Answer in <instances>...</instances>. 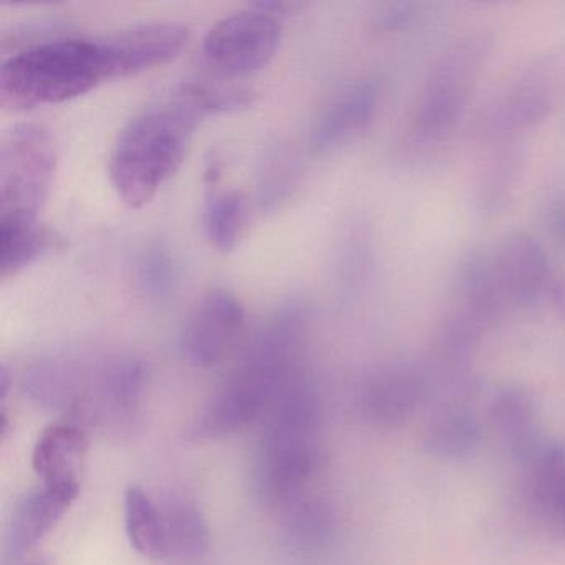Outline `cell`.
<instances>
[{"mask_svg":"<svg viewBox=\"0 0 565 565\" xmlns=\"http://www.w3.org/2000/svg\"><path fill=\"white\" fill-rule=\"evenodd\" d=\"M303 333L302 307L292 303L277 310L247 343L233 372L198 416L194 438H224L266 416L287 383L302 370L299 360Z\"/></svg>","mask_w":565,"mask_h":565,"instance_id":"1","label":"cell"},{"mask_svg":"<svg viewBox=\"0 0 565 565\" xmlns=\"http://www.w3.org/2000/svg\"><path fill=\"white\" fill-rule=\"evenodd\" d=\"M320 405L300 370L267 409L253 462V491L267 505L290 504L319 468Z\"/></svg>","mask_w":565,"mask_h":565,"instance_id":"2","label":"cell"},{"mask_svg":"<svg viewBox=\"0 0 565 565\" xmlns=\"http://www.w3.org/2000/svg\"><path fill=\"white\" fill-rule=\"evenodd\" d=\"M200 108L174 92L168 100L131 118L115 141L110 180L118 196L131 207H143L177 173L191 138L204 120Z\"/></svg>","mask_w":565,"mask_h":565,"instance_id":"3","label":"cell"},{"mask_svg":"<svg viewBox=\"0 0 565 565\" xmlns=\"http://www.w3.org/2000/svg\"><path fill=\"white\" fill-rule=\"evenodd\" d=\"M111 81L102 39L55 38L29 45L0 67V107L25 111L62 104Z\"/></svg>","mask_w":565,"mask_h":565,"instance_id":"4","label":"cell"},{"mask_svg":"<svg viewBox=\"0 0 565 565\" xmlns=\"http://www.w3.org/2000/svg\"><path fill=\"white\" fill-rule=\"evenodd\" d=\"M489 52L488 38L469 35L436 62L413 117L412 134L416 141L438 143L455 130L471 100Z\"/></svg>","mask_w":565,"mask_h":565,"instance_id":"5","label":"cell"},{"mask_svg":"<svg viewBox=\"0 0 565 565\" xmlns=\"http://www.w3.org/2000/svg\"><path fill=\"white\" fill-rule=\"evenodd\" d=\"M57 168L54 138L41 125H15L0 140V217L38 220Z\"/></svg>","mask_w":565,"mask_h":565,"instance_id":"6","label":"cell"},{"mask_svg":"<svg viewBox=\"0 0 565 565\" xmlns=\"http://www.w3.org/2000/svg\"><path fill=\"white\" fill-rule=\"evenodd\" d=\"M282 38V18L263 2L217 21L204 35L210 67L226 77L253 74L269 64Z\"/></svg>","mask_w":565,"mask_h":565,"instance_id":"7","label":"cell"},{"mask_svg":"<svg viewBox=\"0 0 565 565\" xmlns=\"http://www.w3.org/2000/svg\"><path fill=\"white\" fill-rule=\"evenodd\" d=\"M246 330V310L231 290L211 289L191 309L181 350L191 365L214 369L236 349Z\"/></svg>","mask_w":565,"mask_h":565,"instance_id":"8","label":"cell"},{"mask_svg":"<svg viewBox=\"0 0 565 565\" xmlns=\"http://www.w3.org/2000/svg\"><path fill=\"white\" fill-rule=\"evenodd\" d=\"M428 379L419 366L395 363L373 372L360 390L363 418L380 428H398L425 402Z\"/></svg>","mask_w":565,"mask_h":565,"instance_id":"9","label":"cell"},{"mask_svg":"<svg viewBox=\"0 0 565 565\" xmlns=\"http://www.w3.org/2000/svg\"><path fill=\"white\" fill-rule=\"evenodd\" d=\"M190 39V29L180 22H148L102 39L111 81L140 74L177 57Z\"/></svg>","mask_w":565,"mask_h":565,"instance_id":"10","label":"cell"},{"mask_svg":"<svg viewBox=\"0 0 565 565\" xmlns=\"http://www.w3.org/2000/svg\"><path fill=\"white\" fill-rule=\"evenodd\" d=\"M499 282L508 303L532 307L548 289V259L544 246L532 234H508L494 253Z\"/></svg>","mask_w":565,"mask_h":565,"instance_id":"11","label":"cell"},{"mask_svg":"<svg viewBox=\"0 0 565 565\" xmlns=\"http://www.w3.org/2000/svg\"><path fill=\"white\" fill-rule=\"evenodd\" d=\"M505 306L494 254L475 246L461 254L452 274L451 307L475 317L488 329L501 319Z\"/></svg>","mask_w":565,"mask_h":565,"instance_id":"12","label":"cell"},{"mask_svg":"<svg viewBox=\"0 0 565 565\" xmlns=\"http://www.w3.org/2000/svg\"><path fill=\"white\" fill-rule=\"evenodd\" d=\"M87 445L84 429L75 423H55L45 428L32 452V466L42 484L78 495Z\"/></svg>","mask_w":565,"mask_h":565,"instance_id":"13","label":"cell"},{"mask_svg":"<svg viewBox=\"0 0 565 565\" xmlns=\"http://www.w3.org/2000/svg\"><path fill=\"white\" fill-rule=\"evenodd\" d=\"M77 494L42 486L15 502L6 529V555L21 561L34 548L74 504Z\"/></svg>","mask_w":565,"mask_h":565,"instance_id":"14","label":"cell"},{"mask_svg":"<svg viewBox=\"0 0 565 565\" xmlns=\"http://www.w3.org/2000/svg\"><path fill=\"white\" fill-rule=\"evenodd\" d=\"M379 100L380 87L375 81L360 82L340 94L313 128L312 150L323 153L362 134L372 125Z\"/></svg>","mask_w":565,"mask_h":565,"instance_id":"15","label":"cell"},{"mask_svg":"<svg viewBox=\"0 0 565 565\" xmlns=\"http://www.w3.org/2000/svg\"><path fill=\"white\" fill-rule=\"evenodd\" d=\"M525 150L521 138L491 141L475 180L476 210L484 216L502 213L511 203L524 171Z\"/></svg>","mask_w":565,"mask_h":565,"instance_id":"16","label":"cell"},{"mask_svg":"<svg viewBox=\"0 0 565 565\" xmlns=\"http://www.w3.org/2000/svg\"><path fill=\"white\" fill-rule=\"evenodd\" d=\"M524 462L535 512L545 524L561 532L565 514V446L542 439Z\"/></svg>","mask_w":565,"mask_h":565,"instance_id":"17","label":"cell"},{"mask_svg":"<svg viewBox=\"0 0 565 565\" xmlns=\"http://www.w3.org/2000/svg\"><path fill=\"white\" fill-rule=\"evenodd\" d=\"M489 425L515 458L525 459L541 445L535 431V408L531 395L521 388L502 390L489 406Z\"/></svg>","mask_w":565,"mask_h":565,"instance_id":"18","label":"cell"},{"mask_svg":"<svg viewBox=\"0 0 565 565\" xmlns=\"http://www.w3.org/2000/svg\"><path fill=\"white\" fill-rule=\"evenodd\" d=\"M206 207H204V227L207 239L216 249L230 253L239 243L246 223V204L243 194L234 190H220L221 163L207 161L206 173Z\"/></svg>","mask_w":565,"mask_h":565,"instance_id":"19","label":"cell"},{"mask_svg":"<svg viewBox=\"0 0 565 565\" xmlns=\"http://www.w3.org/2000/svg\"><path fill=\"white\" fill-rule=\"evenodd\" d=\"M505 92L545 120L565 95V47L539 57Z\"/></svg>","mask_w":565,"mask_h":565,"instance_id":"20","label":"cell"},{"mask_svg":"<svg viewBox=\"0 0 565 565\" xmlns=\"http://www.w3.org/2000/svg\"><path fill=\"white\" fill-rule=\"evenodd\" d=\"M481 443V423L462 405H446L433 413L423 431L426 451L439 458L458 459L472 455Z\"/></svg>","mask_w":565,"mask_h":565,"instance_id":"21","label":"cell"},{"mask_svg":"<svg viewBox=\"0 0 565 565\" xmlns=\"http://www.w3.org/2000/svg\"><path fill=\"white\" fill-rule=\"evenodd\" d=\"M147 370L135 356H120L102 369L98 376V395L105 413L117 422H127L137 413L143 395Z\"/></svg>","mask_w":565,"mask_h":565,"instance_id":"22","label":"cell"},{"mask_svg":"<svg viewBox=\"0 0 565 565\" xmlns=\"http://www.w3.org/2000/svg\"><path fill=\"white\" fill-rule=\"evenodd\" d=\"M125 529L135 551L145 557L160 561L170 554L163 509L138 486L125 494Z\"/></svg>","mask_w":565,"mask_h":565,"instance_id":"23","label":"cell"},{"mask_svg":"<svg viewBox=\"0 0 565 565\" xmlns=\"http://www.w3.org/2000/svg\"><path fill=\"white\" fill-rule=\"evenodd\" d=\"M51 231L38 220L0 217V277L15 276L54 244Z\"/></svg>","mask_w":565,"mask_h":565,"instance_id":"24","label":"cell"},{"mask_svg":"<svg viewBox=\"0 0 565 565\" xmlns=\"http://www.w3.org/2000/svg\"><path fill=\"white\" fill-rule=\"evenodd\" d=\"M289 505L286 539L290 547L302 555H310L322 548L333 532L330 505L317 498H297Z\"/></svg>","mask_w":565,"mask_h":565,"instance_id":"25","label":"cell"},{"mask_svg":"<svg viewBox=\"0 0 565 565\" xmlns=\"http://www.w3.org/2000/svg\"><path fill=\"white\" fill-rule=\"evenodd\" d=\"M170 554L198 558L210 547V529L196 502L173 498L163 509Z\"/></svg>","mask_w":565,"mask_h":565,"instance_id":"26","label":"cell"},{"mask_svg":"<svg viewBox=\"0 0 565 565\" xmlns=\"http://www.w3.org/2000/svg\"><path fill=\"white\" fill-rule=\"evenodd\" d=\"M178 90L190 98L204 117L237 111L254 102L250 88L223 82L190 81L181 84Z\"/></svg>","mask_w":565,"mask_h":565,"instance_id":"27","label":"cell"},{"mask_svg":"<svg viewBox=\"0 0 565 565\" xmlns=\"http://www.w3.org/2000/svg\"><path fill=\"white\" fill-rule=\"evenodd\" d=\"M138 280L151 300H167L177 290L180 266L170 247L154 244L148 247L138 264Z\"/></svg>","mask_w":565,"mask_h":565,"instance_id":"28","label":"cell"},{"mask_svg":"<svg viewBox=\"0 0 565 565\" xmlns=\"http://www.w3.org/2000/svg\"><path fill=\"white\" fill-rule=\"evenodd\" d=\"M423 15V6L416 2H392L383 6L373 19L376 31L393 34L412 28Z\"/></svg>","mask_w":565,"mask_h":565,"instance_id":"29","label":"cell"},{"mask_svg":"<svg viewBox=\"0 0 565 565\" xmlns=\"http://www.w3.org/2000/svg\"><path fill=\"white\" fill-rule=\"evenodd\" d=\"M545 221L555 243L565 250V188L554 191L548 198Z\"/></svg>","mask_w":565,"mask_h":565,"instance_id":"30","label":"cell"},{"mask_svg":"<svg viewBox=\"0 0 565 565\" xmlns=\"http://www.w3.org/2000/svg\"><path fill=\"white\" fill-rule=\"evenodd\" d=\"M548 292H551L552 306H554L555 313L565 322V277L555 280L551 289H548Z\"/></svg>","mask_w":565,"mask_h":565,"instance_id":"31","label":"cell"},{"mask_svg":"<svg viewBox=\"0 0 565 565\" xmlns=\"http://www.w3.org/2000/svg\"><path fill=\"white\" fill-rule=\"evenodd\" d=\"M29 565H51V562L47 561V558L39 557L35 558L34 562H31Z\"/></svg>","mask_w":565,"mask_h":565,"instance_id":"32","label":"cell"},{"mask_svg":"<svg viewBox=\"0 0 565 565\" xmlns=\"http://www.w3.org/2000/svg\"><path fill=\"white\" fill-rule=\"evenodd\" d=\"M561 534H565V514H564V521H562V531Z\"/></svg>","mask_w":565,"mask_h":565,"instance_id":"33","label":"cell"}]
</instances>
